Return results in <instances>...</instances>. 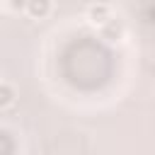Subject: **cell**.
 I'll return each instance as SVG.
<instances>
[{"label": "cell", "mask_w": 155, "mask_h": 155, "mask_svg": "<svg viewBox=\"0 0 155 155\" xmlns=\"http://www.w3.org/2000/svg\"><path fill=\"white\" fill-rule=\"evenodd\" d=\"M27 7L34 17H41L48 12V0H27Z\"/></svg>", "instance_id": "6da1fadb"}, {"label": "cell", "mask_w": 155, "mask_h": 155, "mask_svg": "<svg viewBox=\"0 0 155 155\" xmlns=\"http://www.w3.org/2000/svg\"><path fill=\"white\" fill-rule=\"evenodd\" d=\"M119 31H121L119 24H109V27L104 29V36H119Z\"/></svg>", "instance_id": "5b68a950"}, {"label": "cell", "mask_w": 155, "mask_h": 155, "mask_svg": "<svg viewBox=\"0 0 155 155\" xmlns=\"http://www.w3.org/2000/svg\"><path fill=\"white\" fill-rule=\"evenodd\" d=\"M0 150H5V153L12 150V143L7 140V133H5V131H0Z\"/></svg>", "instance_id": "277c9868"}, {"label": "cell", "mask_w": 155, "mask_h": 155, "mask_svg": "<svg viewBox=\"0 0 155 155\" xmlns=\"http://www.w3.org/2000/svg\"><path fill=\"white\" fill-rule=\"evenodd\" d=\"M12 87H7V85H0V107H5V104H10L12 102Z\"/></svg>", "instance_id": "7a4b0ae2"}, {"label": "cell", "mask_w": 155, "mask_h": 155, "mask_svg": "<svg viewBox=\"0 0 155 155\" xmlns=\"http://www.w3.org/2000/svg\"><path fill=\"white\" fill-rule=\"evenodd\" d=\"M90 15H92L94 22H97V19H104V17H107V7H104V5H94V7L90 10Z\"/></svg>", "instance_id": "3957f363"}, {"label": "cell", "mask_w": 155, "mask_h": 155, "mask_svg": "<svg viewBox=\"0 0 155 155\" xmlns=\"http://www.w3.org/2000/svg\"><path fill=\"white\" fill-rule=\"evenodd\" d=\"M12 2V7H24L27 5V0H10Z\"/></svg>", "instance_id": "8992f818"}]
</instances>
